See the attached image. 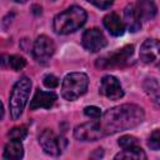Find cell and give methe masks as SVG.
<instances>
[{"label": "cell", "instance_id": "cell-1", "mask_svg": "<svg viewBox=\"0 0 160 160\" xmlns=\"http://www.w3.org/2000/svg\"><path fill=\"white\" fill-rule=\"evenodd\" d=\"M100 118L99 122L106 136L139 126L145 119V112L139 105L122 104L106 110Z\"/></svg>", "mask_w": 160, "mask_h": 160}, {"label": "cell", "instance_id": "cell-2", "mask_svg": "<svg viewBox=\"0 0 160 160\" xmlns=\"http://www.w3.org/2000/svg\"><path fill=\"white\" fill-rule=\"evenodd\" d=\"M86 11L80 6H70L52 20V29L59 35H68L79 30L86 21Z\"/></svg>", "mask_w": 160, "mask_h": 160}, {"label": "cell", "instance_id": "cell-3", "mask_svg": "<svg viewBox=\"0 0 160 160\" xmlns=\"http://www.w3.org/2000/svg\"><path fill=\"white\" fill-rule=\"evenodd\" d=\"M30 89H31V80L26 76H22L14 85L9 99V109L12 120H18L22 114V110L30 95Z\"/></svg>", "mask_w": 160, "mask_h": 160}, {"label": "cell", "instance_id": "cell-4", "mask_svg": "<svg viewBox=\"0 0 160 160\" xmlns=\"http://www.w3.org/2000/svg\"><path fill=\"white\" fill-rule=\"evenodd\" d=\"M89 85L88 75L84 72L68 74L61 84V96L68 101H74L86 92Z\"/></svg>", "mask_w": 160, "mask_h": 160}, {"label": "cell", "instance_id": "cell-5", "mask_svg": "<svg viewBox=\"0 0 160 160\" xmlns=\"http://www.w3.org/2000/svg\"><path fill=\"white\" fill-rule=\"evenodd\" d=\"M134 54V46L132 45H125L121 49L106 54L101 58H99L95 62V65L99 69H111V68H119L122 66Z\"/></svg>", "mask_w": 160, "mask_h": 160}, {"label": "cell", "instance_id": "cell-6", "mask_svg": "<svg viewBox=\"0 0 160 160\" xmlns=\"http://www.w3.org/2000/svg\"><path fill=\"white\" fill-rule=\"evenodd\" d=\"M39 142L42 150L51 156H59L66 145L65 139L56 136L54 131L50 129L42 130V132L39 136Z\"/></svg>", "mask_w": 160, "mask_h": 160}, {"label": "cell", "instance_id": "cell-7", "mask_svg": "<svg viewBox=\"0 0 160 160\" xmlns=\"http://www.w3.org/2000/svg\"><path fill=\"white\" fill-rule=\"evenodd\" d=\"M102 136L105 135L98 120L80 124L74 129V138L79 141H96Z\"/></svg>", "mask_w": 160, "mask_h": 160}, {"label": "cell", "instance_id": "cell-8", "mask_svg": "<svg viewBox=\"0 0 160 160\" xmlns=\"http://www.w3.org/2000/svg\"><path fill=\"white\" fill-rule=\"evenodd\" d=\"M54 51H55V45L49 36L40 35L36 38L32 46V55L38 62L46 64L50 60V58L54 55Z\"/></svg>", "mask_w": 160, "mask_h": 160}, {"label": "cell", "instance_id": "cell-9", "mask_svg": "<svg viewBox=\"0 0 160 160\" xmlns=\"http://www.w3.org/2000/svg\"><path fill=\"white\" fill-rule=\"evenodd\" d=\"M106 42H108L106 38L104 36L101 30L98 28H91V29L85 30V32L82 34V38H81L82 46L90 52L100 51L101 49H104L106 46Z\"/></svg>", "mask_w": 160, "mask_h": 160}, {"label": "cell", "instance_id": "cell-10", "mask_svg": "<svg viewBox=\"0 0 160 160\" xmlns=\"http://www.w3.org/2000/svg\"><path fill=\"white\" fill-rule=\"evenodd\" d=\"M99 92L110 100H119L124 96V90L120 85V81L112 75H106L101 79Z\"/></svg>", "mask_w": 160, "mask_h": 160}, {"label": "cell", "instance_id": "cell-11", "mask_svg": "<svg viewBox=\"0 0 160 160\" xmlns=\"http://www.w3.org/2000/svg\"><path fill=\"white\" fill-rule=\"evenodd\" d=\"M58 100V95L54 91H44L38 89L35 91L34 98L30 101V109L36 110V109H50L55 101Z\"/></svg>", "mask_w": 160, "mask_h": 160}, {"label": "cell", "instance_id": "cell-12", "mask_svg": "<svg viewBox=\"0 0 160 160\" xmlns=\"http://www.w3.org/2000/svg\"><path fill=\"white\" fill-rule=\"evenodd\" d=\"M159 41L155 39H148L140 48V59L145 64H158L159 59Z\"/></svg>", "mask_w": 160, "mask_h": 160}, {"label": "cell", "instance_id": "cell-13", "mask_svg": "<svg viewBox=\"0 0 160 160\" xmlns=\"http://www.w3.org/2000/svg\"><path fill=\"white\" fill-rule=\"evenodd\" d=\"M134 9L139 19L144 21L152 20L158 12V8L152 0H138V2L134 5Z\"/></svg>", "mask_w": 160, "mask_h": 160}, {"label": "cell", "instance_id": "cell-14", "mask_svg": "<svg viewBox=\"0 0 160 160\" xmlns=\"http://www.w3.org/2000/svg\"><path fill=\"white\" fill-rule=\"evenodd\" d=\"M104 26L112 36H121L125 32V25L124 21L120 19V16L115 12H110L104 16L102 19Z\"/></svg>", "mask_w": 160, "mask_h": 160}, {"label": "cell", "instance_id": "cell-15", "mask_svg": "<svg viewBox=\"0 0 160 160\" xmlns=\"http://www.w3.org/2000/svg\"><path fill=\"white\" fill-rule=\"evenodd\" d=\"M124 25L130 32H136L141 29V20L136 15L134 5H128L124 9Z\"/></svg>", "mask_w": 160, "mask_h": 160}, {"label": "cell", "instance_id": "cell-16", "mask_svg": "<svg viewBox=\"0 0 160 160\" xmlns=\"http://www.w3.org/2000/svg\"><path fill=\"white\" fill-rule=\"evenodd\" d=\"M24 156V146L20 140L11 139L4 149V158L9 160H19Z\"/></svg>", "mask_w": 160, "mask_h": 160}, {"label": "cell", "instance_id": "cell-17", "mask_svg": "<svg viewBox=\"0 0 160 160\" xmlns=\"http://www.w3.org/2000/svg\"><path fill=\"white\" fill-rule=\"evenodd\" d=\"M148 156L144 152V150L136 145L129 149H122L121 152L115 155V159H134V160H145Z\"/></svg>", "mask_w": 160, "mask_h": 160}, {"label": "cell", "instance_id": "cell-18", "mask_svg": "<svg viewBox=\"0 0 160 160\" xmlns=\"http://www.w3.org/2000/svg\"><path fill=\"white\" fill-rule=\"evenodd\" d=\"M144 88L146 90V92L150 95V98L152 99V101L158 105L159 104V84L155 79H146Z\"/></svg>", "mask_w": 160, "mask_h": 160}, {"label": "cell", "instance_id": "cell-19", "mask_svg": "<svg viewBox=\"0 0 160 160\" xmlns=\"http://www.w3.org/2000/svg\"><path fill=\"white\" fill-rule=\"evenodd\" d=\"M8 65H9L12 70L20 71V70H22V69L26 66V60H25L22 56H20V55H11V56H9V59H8Z\"/></svg>", "mask_w": 160, "mask_h": 160}, {"label": "cell", "instance_id": "cell-20", "mask_svg": "<svg viewBox=\"0 0 160 160\" xmlns=\"http://www.w3.org/2000/svg\"><path fill=\"white\" fill-rule=\"evenodd\" d=\"M9 138L10 139H15V140H24L25 138H26V135H28V129H26V126H15V128H12L10 131H9Z\"/></svg>", "mask_w": 160, "mask_h": 160}, {"label": "cell", "instance_id": "cell-21", "mask_svg": "<svg viewBox=\"0 0 160 160\" xmlns=\"http://www.w3.org/2000/svg\"><path fill=\"white\" fill-rule=\"evenodd\" d=\"M118 144L121 149H129V148L138 145V139L135 136H131V135H124L119 139Z\"/></svg>", "mask_w": 160, "mask_h": 160}, {"label": "cell", "instance_id": "cell-22", "mask_svg": "<svg viewBox=\"0 0 160 160\" xmlns=\"http://www.w3.org/2000/svg\"><path fill=\"white\" fill-rule=\"evenodd\" d=\"M148 145L152 150H159L160 149V130L159 129H156V130L152 131V134L149 138Z\"/></svg>", "mask_w": 160, "mask_h": 160}, {"label": "cell", "instance_id": "cell-23", "mask_svg": "<svg viewBox=\"0 0 160 160\" xmlns=\"http://www.w3.org/2000/svg\"><path fill=\"white\" fill-rule=\"evenodd\" d=\"M42 84H44L48 89H55V88L59 85V79H58L55 75L49 74V75H45V76H44Z\"/></svg>", "mask_w": 160, "mask_h": 160}, {"label": "cell", "instance_id": "cell-24", "mask_svg": "<svg viewBox=\"0 0 160 160\" xmlns=\"http://www.w3.org/2000/svg\"><path fill=\"white\" fill-rule=\"evenodd\" d=\"M84 114L88 116V118H91L94 120H98L100 119L101 116V110L98 108V106H86L84 109Z\"/></svg>", "mask_w": 160, "mask_h": 160}, {"label": "cell", "instance_id": "cell-25", "mask_svg": "<svg viewBox=\"0 0 160 160\" xmlns=\"http://www.w3.org/2000/svg\"><path fill=\"white\" fill-rule=\"evenodd\" d=\"M86 1H89V2L92 4V5H95V6L99 8V9L105 10V9H109V8L114 4L115 0H86Z\"/></svg>", "mask_w": 160, "mask_h": 160}, {"label": "cell", "instance_id": "cell-26", "mask_svg": "<svg viewBox=\"0 0 160 160\" xmlns=\"http://www.w3.org/2000/svg\"><path fill=\"white\" fill-rule=\"evenodd\" d=\"M32 12H34L35 15L41 14V8H40L39 5H34V6H32Z\"/></svg>", "mask_w": 160, "mask_h": 160}, {"label": "cell", "instance_id": "cell-27", "mask_svg": "<svg viewBox=\"0 0 160 160\" xmlns=\"http://www.w3.org/2000/svg\"><path fill=\"white\" fill-rule=\"evenodd\" d=\"M2 115H4V106H2V102L0 101V120H1Z\"/></svg>", "mask_w": 160, "mask_h": 160}, {"label": "cell", "instance_id": "cell-28", "mask_svg": "<svg viewBox=\"0 0 160 160\" xmlns=\"http://www.w3.org/2000/svg\"><path fill=\"white\" fill-rule=\"evenodd\" d=\"M12 1H15V2H21V4H22V2H26L28 0H12Z\"/></svg>", "mask_w": 160, "mask_h": 160}]
</instances>
